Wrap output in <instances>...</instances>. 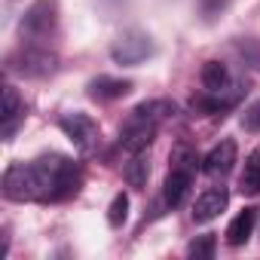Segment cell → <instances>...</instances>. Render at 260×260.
<instances>
[{"mask_svg": "<svg viewBox=\"0 0 260 260\" xmlns=\"http://www.w3.org/2000/svg\"><path fill=\"white\" fill-rule=\"evenodd\" d=\"M172 113H175V104H172V101H162V98H156V101H141L132 113H128L122 132H119L122 150H125V153H144V150L153 144V138H156V132H159L162 119H169Z\"/></svg>", "mask_w": 260, "mask_h": 260, "instance_id": "6da1fadb", "label": "cell"}, {"mask_svg": "<svg viewBox=\"0 0 260 260\" xmlns=\"http://www.w3.org/2000/svg\"><path fill=\"white\" fill-rule=\"evenodd\" d=\"M34 172H37V187H40V202H61L77 196L80 184H83V169L77 162H71L61 153H49V156H37L34 159Z\"/></svg>", "mask_w": 260, "mask_h": 260, "instance_id": "7a4b0ae2", "label": "cell"}, {"mask_svg": "<svg viewBox=\"0 0 260 260\" xmlns=\"http://www.w3.org/2000/svg\"><path fill=\"white\" fill-rule=\"evenodd\" d=\"M55 28H58V4L55 0H34V4L25 10L22 22H19L22 37L34 40V43L55 34Z\"/></svg>", "mask_w": 260, "mask_h": 260, "instance_id": "3957f363", "label": "cell"}, {"mask_svg": "<svg viewBox=\"0 0 260 260\" xmlns=\"http://www.w3.org/2000/svg\"><path fill=\"white\" fill-rule=\"evenodd\" d=\"M4 196L10 202H31L40 199V187H37V172L34 162H13L4 172Z\"/></svg>", "mask_w": 260, "mask_h": 260, "instance_id": "277c9868", "label": "cell"}, {"mask_svg": "<svg viewBox=\"0 0 260 260\" xmlns=\"http://www.w3.org/2000/svg\"><path fill=\"white\" fill-rule=\"evenodd\" d=\"M156 52L153 40L144 34V31H125L116 37V43L110 46V58L122 68H138L141 61H147L150 55Z\"/></svg>", "mask_w": 260, "mask_h": 260, "instance_id": "5b68a950", "label": "cell"}, {"mask_svg": "<svg viewBox=\"0 0 260 260\" xmlns=\"http://www.w3.org/2000/svg\"><path fill=\"white\" fill-rule=\"evenodd\" d=\"M58 125H61V132L71 138V144H74L80 153H92V150L98 147L101 132H98V122H95L89 113H83V110L64 113V116L58 119Z\"/></svg>", "mask_w": 260, "mask_h": 260, "instance_id": "8992f818", "label": "cell"}, {"mask_svg": "<svg viewBox=\"0 0 260 260\" xmlns=\"http://www.w3.org/2000/svg\"><path fill=\"white\" fill-rule=\"evenodd\" d=\"M55 64H58V58L43 46H25L16 55H10V61H7V68L19 77H49V74H55Z\"/></svg>", "mask_w": 260, "mask_h": 260, "instance_id": "52a82bcc", "label": "cell"}, {"mask_svg": "<svg viewBox=\"0 0 260 260\" xmlns=\"http://www.w3.org/2000/svg\"><path fill=\"white\" fill-rule=\"evenodd\" d=\"M236 156H239L236 141H230V138H226V141L214 144V147L202 156V172H205L208 178H223V175H230V172H233Z\"/></svg>", "mask_w": 260, "mask_h": 260, "instance_id": "ba28073f", "label": "cell"}, {"mask_svg": "<svg viewBox=\"0 0 260 260\" xmlns=\"http://www.w3.org/2000/svg\"><path fill=\"white\" fill-rule=\"evenodd\" d=\"M190 187H193V166H172L169 178H166V205L169 208H181L184 199L190 196Z\"/></svg>", "mask_w": 260, "mask_h": 260, "instance_id": "9c48e42d", "label": "cell"}, {"mask_svg": "<svg viewBox=\"0 0 260 260\" xmlns=\"http://www.w3.org/2000/svg\"><path fill=\"white\" fill-rule=\"evenodd\" d=\"M226 202H230L226 187H211V190H205V193L196 199V205H193V220H196V223H211L214 217H220V211L226 208Z\"/></svg>", "mask_w": 260, "mask_h": 260, "instance_id": "30bf717a", "label": "cell"}, {"mask_svg": "<svg viewBox=\"0 0 260 260\" xmlns=\"http://www.w3.org/2000/svg\"><path fill=\"white\" fill-rule=\"evenodd\" d=\"M254 226H257V208L248 205V208H242V211L230 220V226H226V245H233V248L245 245V242L251 239Z\"/></svg>", "mask_w": 260, "mask_h": 260, "instance_id": "8fae6325", "label": "cell"}, {"mask_svg": "<svg viewBox=\"0 0 260 260\" xmlns=\"http://www.w3.org/2000/svg\"><path fill=\"white\" fill-rule=\"evenodd\" d=\"M132 92V83L128 80H116V77H98L89 83V95L95 101H113V98H122Z\"/></svg>", "mask_w": 260, "mask_h": 260, "instance_id": "7c38bea8", "label": "cell"}, {"mask_svg": "<svg viewBox=\"0 0 260 260\" xmlns=\"http://www.w3.org/2000/svg\"><path fill=\"white\" fill-rule=\"evenodd\" d=\"M22 116H25V104H22L19 92L13 86H7L4 89V113H0V119H4V138H13Z\"/></svg>", "mask_w": 260, "mask_h": 260, "instance_id": "4fadbf2b", "label": "cell"}, {"mask_svg": "<svg viewBox=\"0 0 260 260\" xmlns=\"http://www.w3.org/2000/svg\"><path fill=\"white\" fill-rule=\"evenodd\" d=\"M199 80H202V89H205V92H226V86H230V71H226L223 61H205Z\"/></svg>", "mask_w": 260, "mask_h": 260, "instance_id": "5bb4252c", "label": "cell"}, {"mask_svg": "<svg viewBox=\"0 0 260 260\" xmlns=\"http://www.w3.org/2000/svg\"><path fill=\"white\" fill-rule=\"evenodd\" d=\"M242 193L248 196H260V147L251 150V156L245 159V172H242Z\"/></svg>", "mask_w": 260, "mask_h": 260, "instance_id": "9a60e30c", "label": "cell"}, {"mask_svg": "<svg viewBox=\"0 0 260 260\" xmlns=\"http://www.w3.org/2000/svg\"><path fill=\"white\" fill-rule=\"evenodd\" d=\"M144 153H132V162L125 166V181H128V187H135V190H141L147 184V175H150V166H147Z\"/></svg>", "mask_w": 260, "mask_h": 260, "instance_id": "2e32d148", "label": "cell"}, {"mask_svg": "<svg viewBox=\"0 0 260 260\" xmlns=\"http://www.w3.org/2000/svg\"><path fill=\"white\" fill-rule=\"evenodd\" d=\"M125 217H128V196L125 193H116L113 202H110V208H107V223L113 230H119L125 223Z\"/></svg>", "mask_w": 260, "mask_h": 260, "instance_id": "e0dca14e", "label": "cell"}, {"mask_svg": "<svg viewBox=\"0 0 260 260\" xmlns=\"http://www.w3.org/2000/svg\"><path fill=\"white\" fill-rule=\"evenodd\" d=\"M236 49H239V55H242V61H245L248 68L260 71V37L239 40V43H236Z\"/></svg>", "mask_w": 260, "mask_h": 260, "instance_id": "ac0fdd59", "label": "cell"}, {"mask_svg": "<svg viewBox=\"0 0 260 260\" xmlns=\"http://www.w3.org/2000/svg\"><path fill=\"white\" fill-rule=\"evenodd\" d=\"M214 248H217V239H214V236H199V239L190 242L187 254L196 257V260H211V257H214Z\"/></svg>", "mask_w": 260, "mask_h": 260, "instance_id": "d6986e66", "label": "cell"}, {"mask_svg": "<svg viewBox=\"0 0 260 260\" xmlns=\"http://www.w3.org/2000/svg\"><path fill=\"white\" fill-rule=\"evenodd\" d=\"M242 125L248 128V132H260V101L248 107V113H245V119H242Z\"/></svg>", "mask_w": 260, "mask_h": 260, "instance_id": "ffe728a7", "label": "cell"}, {"mask_svg": "<svg viewBox=\"0 0 260 260\" xmlns=\"http://www.w3.org/2000/svg\"><path fill=\"white\" fill-rule=\"evenodd\" d=\"M226 4H230V0H202V13H205V19L217 16V13H220Z\"/></svg>", "mask_w": 260, "mask_h": 260, "instance_id": "44dd1931", "label": "cell"}]
</instances>
